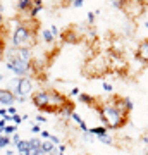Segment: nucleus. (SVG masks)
Instances as JSON below:
<instances>
[{
	"label": "nucleus",
	"mask_w": 148,
	"mask_h": 155,
	"mask_svg": "<svg viewBox=\"0 0 148 155\" xmlns=\"http://www.w3.org/2000/svg\"><path fill=\"white\" fill-rule=\"evenodd\" d=\"M4 21H5V17H4V14L0 12V24H4Z\"/></svg>",
	"instance_id": "58836bf2"
},
{
	"label": "nucleus",
	"mask_w": 148,
	"mask_h": 155,
	"mask_svg": "<svg viewBox=\"0 0 148 155\" xmlns=\"http://www.w3.org/2000/svg\"><path fill=\"white\" fill-rule=\"evenodd\" d=\"M72 112H76V109H74V102L69 98L66 104H64V105H62L59 110H57V116H61L64 121H67V119H71Z\"/></svg>",
	"instance_id": "1a4fd4ad"
},
{
	"label": "nucleus",
	"mask_w": 148,
	"mask_h": 155,
	"mask_svg": "<svg viewBox=\"0 0 148 155\" xmlns=\"http://www.w3.org/2000/svg\"><path fill=\"white\" fill-rule=\"evenodd\" d=\"M134 59H136L140 64H143V66H148V38L141 40V41L136 45Z\"/></svg>",
	"instance_id": "0eeeda50"
},
{
	"label": "nucleus",
	"mask_w": 148,
	"mask_h": 155,
	"mask_svg": "<svg viewBox=\"0 0 148 155\" xmlns=\"http://www.w3.org/2000/svg\"><path fill=\"white\" fill-rule=\"evenodd\" d=\"M29 129H31V133H33V134H40V133H41V126L36 124V122H31V127H29Z\"/></svg>",
	"instance_id": "bb28decb"
},
{
	"label": "nucleus",
	"mask_w": 148,
	"mask_h": 155,
	"mask_svg": "<svg viewBox=\"0 0 148 155\" xmlns=\"http://www.w3.org/2000/svg\"><path fill=\"white\" fill-rule=\"evenodd\" d=\"M40 35H41V40H43L47 45H50V43H54V41H55V36L52 35L50 28H43L41 31H40Z\"/></svg>",
	"instance_id": "a211bd4d"
},
{
	"label": "nucleus",
	"mask_w": 148,
	"mask_h": 155,
	"mask_svg": "<svg viewBox=\"0 0 148 155\" xmlns=\"http://www.w3.org/2000/svg\"><path fill=\"white\" fill-rule=\"evenodd\" d=\"M102 90L107 91V93H114V86H112L109 81H104V83H102Z\"/></svg>",
	"instance_id": "a878e982"
},
{
	"label": "nucleus",
	"mask_w": 148,
	"mask_h": 155,
	"mask_svg": "<svg viewBox=\"0 0 148 155\" xmlns=\"http://www.w3.org/2000/svg\"><path fill=\"white\" fill-rule=\"evenodd\" d=\"M41 153L43 155H57V147L50 140H45V141H41Z\"/></svg>",
	"instance_id": "2eb2a0df"
},
{
	"label": "nucleus",
	"mask_w": 148,
	"mask_h": 155,
	"mask_svg": "<svg viewBox=\"0 0 148 155\" xmlns=\"http://www.w3.org/2000/svg\"><path fill=\"white\" fill-rule=\"evenodd\" d=\"M4 134H5V136H14V134H17V126H14V124H12V126H5V129H4Z\"/></svg>",
	"instance_id": "4be33fe9"
},
{
	"label": "nucleus",
	"mask_w": 148,
	"mask_h": 155,
	"mask_svg": "<svg viewBox=\"0 0 148 155\" xmlns=\"http://www.w3.org/2000/svg\"><path fill=\"white\" fill-rule=\"evenodd\" d=\"M50 141H52L55 147H59V145H61V138H59V136H55V134H52V136H50Z\"/></svg>",
	"instance_id": "c756f323"
},
{
	"label": "nucleus",
	"mask_w": 148,
	"mask_h": 155,
	"mask_svg": "<svg viewBox=\"0 0 148 155\" xmlns=\"http://www.w3.org/2000/svg\"><path fill=\"white\" fill-rule=\"evenodd\" d=\"M4 62H5L7 69L16 74V78H26V76H29L31 71H33V67H35L33 62H22V61H19V59H16L14 55L7 54V52H4Z\"/></svg>",
	"instance_id": "7ed1b4c3"
},
{
	"label": "nucleus",
	"mask_w": 148,
	"mask_h": 155,
	"mask_svg": "<svg viewBox=\"0 0 148 155\" xmlns=\"http://www.w3.org/2000/svg\"><path fill=\"white\" fill-rule=\"evenodd\" d=\"M143 28L148 29V17H145V19H143Z\"/></svg>",
	"instance_id": "4c0bfd02"
},
{
	"label": "nucleus",
	"mask_w": 148,
	"mask_h": 155,
	"mask_svg": "<svg viewBox=\"0 0 148 155\" xmlns=\"http://www.w3.org/2000/svg\"><path fill=\"white\" fill-rule=\"evenodd\" d=\"M134 21H131V19H127L124 21V26H122V29H124V36H133L134 35Z\"/></svg>",
	"instance_id": "f3484780"
},
{
	"label": "nucleus",
	"mask_w": 148,
	"mask_h": 155,
	"mask_svg": "<svg viewBox=\"0 0 148 155\" xmlns=\"http://www.w3.org/2000/svg\"><path fill=\"white\" fill-rule=\"evenodd\" d=\"M9 145H12V138H11V136L2 134V136H0V147H2V148H7Z\"/></svg>",
	"instance_id": "412c9836"
},
{
	"label": "nucleus",
	"mask_w": 148,
	"mask_h": 155,
	"mask_svg": "<svg viewBox=\"0 0 148 155\" xmlns=\"http://www.w3.org/2000/svg\"><path fill=\"white\" fill-rule=\"evenodd\" d=\"M7 88L16 95V98H19V97H29V95L33 93V79H31L29 76L14 78Z\"/></svg>",
	"instance_id": "20e7f679"
},
{
	"label": "nucleus",
	"mask_w": 148,
	"mask_h": 155,
	"mask_svg": "<svg viewBox=\"0 0 148 155\" xmlns=\"http://www.w3.org/2000/svg\"><path fill=\"white\" fill-rule=\"evenodd\" d=\"M77 100H79L81 104H86V105L91 107V109H95L100 102V98H95V97H91V95H88V93H81L77 97Z\"/></svg>",
	"instance_id": "f8f14e48"
},
{
	"label": "nucleus",
	"mask_w": 148,
	"mask_h": 155,
	"mask_svg": "<svg viewBox=\"0 0 148 155\" xmlns=\"http://www.w3.org/2000/svg\"><path fill=\"white\" fill-rule=\"evenodd\" d=\"M83 4H84L83 0H72V4H71V5L74 7V9H79V7H83Z\"/></svg>",
	"instance_id": "473e14b6"
},
{
	"label": "nucleus",
	"mask_w": 148,
	"mask_h": 155,
	"mask_svg": "<svg viewBox=\"0 0 148 155\" xmlns=\"http://www.w3.org/2000/svg\"><path fill=\"white\" fill-rule=\"evenodd\" d=\"M97 140H98L100 143L107 145V147H114V145H115L114 138H112V136H109V134H105V136H100V138H97Z\"/></svg>",
	"instance_id": "aec40b11"
},
{
	"label": "nucleus",
	"mask_w": 148,
	"mask_h": 155,
	"mask_svg": "<svg viewBox=\"0 0 148 155\" xmlns=\"http://www.w3.org/2000/svg\"><path fill=\"white\" fill-rule=\"evenodd\" d=\"M61 40L64 43H76V41H79V36L76 35L74 28H67L66 31L61 35Z\"/></svg>",
	"instance_id": "9b49d317"
},
{
	"label": "nucleus",
	"mask_w": 148,
	"mask_h": 155,
	"mask_svg": "<svg viewBox=\"0 0 148 155\" xmlns=\"http://www.w3.org/2000/svg\"><path fill=\"white\" fill-rule=\"evenodd\" d=\"M141 143H143V145H148V134L141 136Z\"/></svg>",
	"instance_id": "c9c22d12"
},
{
	"label": "nucleus",
	"mask_w": 148,
	"mask_h": 155,
	"mask_svg": "<svg viewBox=\"0 0 148 155\" xmlns=\"http://www.w3.org/2000/svg\"><path fill=\"white\" fill-rule=\"evenodd\" d=\"M95 110L98 112V117H100V121H102V124L107 129H112V131L122 129L127 124V121H129V116L124 114L110 98L104 100V102L100 100L98 105L95 107Z\"/></svg>",
	"instance_id": "f257e3e1"
},
{
	"label": "nucleus",
	"mask_w": 148,
	"mask_h": 155,
	"mask_svg": "<svg viewBox=\"0 0 148 155\" xmlns=\"http://www.w3.org/2000/svg\"><path fill=\"white\" fill-rule=\"evenodd\" d=\"M0 105L5 107V109L16 105V95L9 88H0Z\"/></svg>",
	"instance_id": "6e6552de"
},
{
	"label": "nucleus",
	"mask_w": 148,
	"mask_h": 155,
	"mask_svg": "<svg viewBox=\"0 0 148 155\" xmlns=\"http://www.w3.org/2000/svg\"><path fill=\"white\" fill-rule=\"evenodd\" d=\"M5 155H17V153H16V152H14V150L7 148V150H5Z\"/></svg>",
	"instance_id": "e433bc0d"
},
{
	"label": "nucleus",
	"mask_w": 148,
	"mask_h": 155,
	"mask_svg": "<svg viewBox=\"0 0 148 155\" xmlns=\"http://www.w3.org/2000/svg\"><path fill=\"white\" fill-rule=\"evenodd\" d=\"M28 102V97H19V98H16V104H26Z\"/></svg>",
	"instance_id": "f704fd0d"
},
{
	"label": "nucleus",
	"mask_w": 148,
	"mask_h": 155,
	"mask_svg": "<svg viewBox=\"0 0 148 155\" xmlns=\"http://www.w3.org/2000/svg\"><path fill=\"white\" fill-rule=\"evenodd\" d=\"M16 9L21 14H29V11L33 9V0H19L16 4Z\"/></svg>",
	"instance_id": "ddd939ff"
},
{
	"label": "nucleus",
	"mask_w": 148,
	"mask_h": 155,
	"mask_svg": "<svg viewBox=\"0 0 148 155\" xmlns=\"http://www.w3.org/2000/svg\"><path fill=\"white\" fill-rule=\"evenodd\" d=\"M146 9V4L145 2H126L124 4V14H126L127 19L134 21L138 16H143V12Z\"/></svg>",
	"instance_id": "423d86ee"
},
{
	"label": "nucleus",
	"mask_w": 148,
	"mask_h": 155,
	"mask_svg": "<svg viewBox=\"0 0 148 155\" xmlns=\"http://www.w3.org/2000/svg\"><path fill=\"white\" fill-rule=\"evenodd\" d=\"M43 9H45L43 0H33V9H31V11H29V14H28V16H29V19H33V21H35V19H36V16H38Z\"/></svg>",
	"instance_id": "4468645a"
},
{
	"label": "nucleus",
	"mask_w": 148,
	"mask_h": 155,
	"mask_svg": "<svg viewBox=\"0 0 148 155\" xmlns=\"http://www.w3.org/2000/svg\"><path fill=\"white\" fill-rule=\"evenodd\" d=\"M124 4H126V0H114V2H110V5L114 9H119V11H124Z\"/></svg>",
	"instance_id": "b1692460"
},
{
	"label": "nucleus",
	"mask_w": 148,
	"mask_h": 155,
	"mask_svg": "<svg viewBox=\"0 0 148 155\" xmlns=\"http://www.w3.org/2000/svg\"><path fill=\"white\" fill-rule=\"evenodd\" d=\"M31 21H17L11 33V47L12 48H31V41L35 40V29Z\"/></svg>",
	"instance_id": "f03ea898"
},
{
	"label": "nucleus",
	"mask_w": 148,
	"mask_h": 155,
	"mask_svg": "<svg viewBox=\"0 0 148 155\" xmlns=\"http://www.w3.org/2000/svg\"><path fill=\"white\" fill-rule=\"evenodd\" d=\"M41 141L40 138H29L28 145H29V155H43L41 153Z\"/></svg>",
	"instance_id": "9d476101"
},
{
	"label": "nucleus",
	"mask_w": 148,
	"mask_h": 155,
	"mask_svg": "<svg viewBox=\"0 0 148 155\" xmlns=\"http://www.w3.org/2000/svg\"><path fill=\"white\" fill-rule=\"evenodd\" d=\"M57 155H66V153H57Z\"/></svg>",
	"instance_id": "79ce46f5"
},
{
	"label": "nucleus",
	"mask_w": 148,
	"mask_h": 155,
	"mask_svg": "<svg viewBox=\"0 0 148 155\" xmlns=\"http://www.w3.org/2000/svg\"><path fill=\"white\" fill-rule=\"evenodd\" d=\"M97 14H98V11H90L86 14V24L90 26V28H93L95 21H97Z\"/></svg>",
	"instance_id": "6ab92c4d"
},
{
	"label": "nucleus",
	"mask_w": 148,
	"mask_h": 155,
	"mask_svg": "<svg viewBox=\"0 0 148 155\" xmlns=\"http://www.w3.org/2000/svg\"><path fill=\"white\" fill-rule=\"evenodd\" d=\"M7 116H9V114H7V109H5V107H2V109H0V117H2V119H5Z\"/></svg>",
	"instance_id": "72a5a7b5"
},
{
	"label": "nucleus",
	"mask_w": 148,
	"mask_h": 155,
	"mask_svg": "<svg viewBox=\"0 0 148 155\" xmlns=\"http://www.w3.org/2000/svg\"><path fill=\"white\" fill-rule=\"evenodd\" d=\"M7 114H9V116H16V114H19V112H17V109H16V105H12V107H9V109H7Z\"/></svg>",
	"instance_id": "7c9ffc66"
},
{
	"label": "nucleus",
	"mask_w": 148,
	"mask_h": 155,
	"mask_svg": "<svg viewBox=\"0 0 148 155\" xmlns=\"http://www.w3.org/2000/svg\"><path fill=\"white\" fill-rule=\"evenodd\" d=\"M35 119H36V122H40V124H47V116H43V114H36Z\"/></svg>",
	"instance_id": "c85d7f7f"
},
{
	"label": "nucleus",
	"mask_w": 148,
	"mask_h": 155,
	"mask_svg": "<svg viewBox=\"0 0 148 155\" xmlns=\"http://www.w3.org/2000/svg\"><path fill=\"white\" fill-rule=\"evenodd\" d=\"M40 136H41V138H43V141H45V140H50V136H52V134H50L48 131H47V129H41Z\"/></svg>",
	"instance_id": "2f4dec72"
},
{
	"label": "nucleus",
	"mask_w": 148,
	"mask_h": 155,
	"mask_svg": "<svg viewBox=\"0 0 148 155\" xmlns=\"http://www.w3.org/2000/svg\"><path fill=\"white\" fill-rule=\"evenodd\" d=\"M79 95H81V91H79V88H77V86H72V88H71V91L67 93V97H69V98H77Z\"/></svg>",
	"instance_id": "393cba45"
},
{
	"label": "nucleus",
	"mask_w": 148,
	"mask_h": 155,
	"mask_svg": "<svg viewBox=\"0 0 148 155\" xmlns=\"http://www.w3.org/2000/svg\"><path fill=\"white\" fill-rule=\"evenodd\" d=\"M4 9H5V5H4V4H0V12H2V14H4Z\"/></svg>",
	"instance_id": "ea45409f"
},
{
	"label": "nucleus",
	"mask_w": 148,
	"mask_h": 155,
	"mask_svg": "<svg viewBox=\"0 0 148 155\" xmlns=\"http://www.w3.org/2000/svg\"><path fill=\"white\" fill-rule=\"evenodd\" d=\"M90 134H93L95 138H100V136H105V134H109V129H107L104 124H100V126L90 127Z\"/></svg>",
	"instance_id": "dca6fc26"
},
{
	"label": "nucleus",
	"mask_w": 148,
	"mask_h": 155,
	"mask_svg": "<svg viewBox=\"0 0 148 155\" xmlns=\"http://www.w3.org/2000/svg\"><path fill=\"white\" fill-rule=\"evenodd\" d=\"M0 81H4V74H0Z\"/></svg>",
	"instance_id": "a19ab883"
},
{
	"label": "nucleus",
	"mask_w": 148,
	"mask_h": 155,
	"mask_svg": "<svg viewBox=\"0 0 148 155\" xmlns=\"http://www.w3.org/2000/svg\"><path fill=\"white\" fill-rule=\"evenodd\" d=\"M29 102H31V104H33L40 112H48V114H54V112H52V107H50L48 90H38V91H33L31 97H29Z\"/></svg>",
	"instance_id": "39448f33"
},
{
	"label": "nucleus",
	"mask_w": 148,
	"mask_h": 155,
	"mask_svg": "<svg viewBox=\"0 0 148 155\" xmlns=\"http://www.w3.org/2000/svg\"><path fill=\"white\" fill-rule=\"evenodd\" d=\"M12 122H14V126H21V122H22V116H19V114H16V116H12Z\"/></svg>",
	"instance_id": "cd10ccee"
},
{
	"label": "nucleus",
	"mask_w": 148,
	"mask_h": 155,
	"mask_svg": "<svg viewBox=\"0 0 148 155\" xmlns=\"http://www.w3.org/2000/svg\"><path fill=\"white\" fill-rule=\"evenodd\" d=\"M71 121L72 122H76L77 124V127L81 126V124H84V121H83V117L77 114V112H72V116H71Z\"/></svg>",
	"instance_id": "5701e85b"
}]
</instances>
